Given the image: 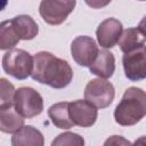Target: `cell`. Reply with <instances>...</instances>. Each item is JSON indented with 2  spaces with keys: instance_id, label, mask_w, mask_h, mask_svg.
I'll use <instances>...</instances> for the list:
<instances>
[{
  "instance_id": "1",
  "label": "cell",
  "mask_w": 146,
  "mask_h": 146,
  "mask_svg": "<svg viewBox=\"0 0 146 146\" xmlns=\"http://www.w3.org/2000/svg\"><path fill=\"white\" fill-rule=\"evenodd\" d=\"M31 76L39 83L63 89L71 83L73 70L65 59L58 58L49 51H40L33 57Z\"/></svg>"
},
{
  "instance_id": "2",
  "label": "cell",
  "mask_w": 146,
  "mask_h": 146,
  "mask_svg": "<svg viewBox=\"0 0 146 146\" xmlns=\"http://www.w3.org/2000/svg\"><path fill=\"white\" fill-rule=\"evenodd\" d=\"M146 115V94L141 88H128L115 107V122L122 127L135 125Z\"/></svg>"
},
{
  "instance_id": "3",
  "label": "cell",
  "mask_w": 146,
  "mask_h": 146,
  "mask_svg": "<svg viewBox=\"0 0 146 146\" xmlns=\"http://www.w3.org/2000/svg\"><path fill=\"white\" fill-rule=\"evenodd\" d=\"M3 71L18 80H25L33 70V57L24 49H9L2 57Z\"/></svg>"
},
{
  "instance_id": "4",
  "label": "cell",
  "mask_w": 146,
  "mask_h": 146,
  "mask_svg": "<svg viewBox=\"0 0 146 146\" xmlns=\"http://www.w3.org/2000/svg\"><path fill=\"white\" fill-rule=\"evenodd\" d=\"M14 107L24 119L38 116L43 111L42 96L31 87H21L14 94Z\"/></svg>"
},
{
  "instance_id": "5",
  "label": "cell",
  "mask_w": 146,
  "mask_h": 146,
  "mask_svg": "<svg viewBox=\"0 0 146 146\" xmlns=\"http://www.w3.org/2000/svg\"><path fill=\"white\" fill-rule=\"evenodd\" d=\"M114 86L103 78L92 79L84 88V99L91 103L97 108L108 107L114 99Z\"/></svg>"
},
{
  "instance_id": "6",
  "label": "cell",
  "mask_w": 146,
  "mask_h": 146,
  "mask_svg": "<svg viewBox=\"0 0 146 146\" xmlns=\"http://www.w3.org/2000/svg\"><path fill=\"white\" fill-rule=\"evenodd\" d=\"M76 0H42L39 13L47 24L59 25L74 10Z\"/></svg>"
},
{
  "instance_id": "7",
  "label": "cell",
  "mask_w": 146,
  "mask_h": 146,
  "mask_svg": "<svg viewBox=\"0 0 146 146\" xmlns=\"http://www.w3.org/2000/svg\"><path fill=\"white\" fill-rule=\"evenodd\" d=\"M98 54L96 41L87 35L75 38L71 43V55L76 64L89 67Z\"/></svg>"
},
{
  "instance_id": "8",
  "label": "cell",
  "mask_w": 146,
  "mask_h": 146,
  "mask_svg": "<svg viewBox=\"0 0 146 146\" xmlns=\"http://www.w3.org/2000/svg\"><path fill=\"white\" fill-rule=\"evenodd\" d=\"M68 114L73 124L82 128L94 125L98 116L97 107L86 99H78L68 103Z\"/></svg>"
},
{
  "instance_id": "9",
  "label": "cell",
  "mask_w": 146,
  "mask_h": 146,
  "mask_svg": "<svg viewBox=\"0 0 146 146\" xmlns=\"http://www.w3.org/2000/svg\"><path fill=\"white\" fill-rule=\"evenodd\" d=\"M125 76L131 81H139L146 76V50L145 47L127 52L122 58Z\"/></svg>"
},
{
  "instance_id": "10",
  "label": "cell",
  "mask_w": 146,
  "mask_h": 146,
  "mask_svg": "<svg viewBox=\"0 0 146 146\" xmlns=\"http://www.w3.org/2000/svg\"><path fill=\"white\" fill-rule=\"evenodd\" d=\"M122 31H123V26L119 19L113 17L104 19L98 25L96 31V36L99 46L105 49L113 48L117 43Z\"/></svg>"
},
{
  "instance_id": "11",
  "label": "cell",
  "mask_w": 146,
  "mask_h": 146,
  "mask_svg": "<svg viewBox=\"0 0 146 146\" xmlns=\"http://www.w3.org/2000/svg\"><path fill=\"white\" fill-rule=\"evenodd\" d=\"M89 70L92 74L97 75L98 78L108 79L113 75L115 71V57L114 55L104 49L98 50V54L92 62V64L89 66Z\"/></svg>"
},
{
  "instance_id": "12",
  "label": "cell",
  "mask_w": 146,
  "mask_h": 146,
  "mask_svg": "<svg viewBox=\"0 0 146 146\" xmlns=\"http://www.w3.org/2000/svg\"><path fill=\"white\" fill-rule=\"evenodd\" d=\"M123 54L145 47V30L143 27H130L122 31L117 41Z\"/></svg>"
},
{
  "instance_id": "13",
  "label": "cell",
  "mask_w": 146,
  "mask_h": 146,
  "mask_svg": "<svg viewBox=\"0 0 146 146\" xmlns=\"http://www.w3.org/2000/svg\"><path fill=\"white\" fill-rule=\"evenodd\" d=\"M43 135L32 125H23L11 137L13 146H43Z\"/></svg>"
},
{
  "instance_id": "14",
  "label": "cell",
  "mask_w": 146,
  "mask_h": 146,
  "mask_svg": "<svg viewBox=\"0 0 146 146\" xmlns=\"http://www.w3.org/2000/svg\"><path fill=\"white\" fill-rule=\"evenodd\" d=\"M24 125V117L15 110L14 105L0 107V131L5 133H15Z\"/></svg>"
},
{
  "instance_id": "15",
  "label": "cell",
  "mask_w": 146,
  "mask_h": 146,
  "mask_svg": "<svg viewBox=\"0 0 146 146\" xmlns=\"http://www.w3.org/2000/svg\"><path fill=\"white\" fill-rule=\"evenodd\" d=\"M48 116L58 129L66 130L74 127L68 114V102H60L51 105L48 110Z\"/></svg>"
},
{
  "instance_id": "16",
  "label": "cell",
  "mask_w": 146,
  "mask_h": 146,
  "mask_svg": "<svg viewBox=\"0 0 146 146\" xmlns=\"http://www.w3.org/2000/svg\"><path fill=\"white\" fill-rule=\"evenodd\" d=\"M21 40H32L39 33V26L29 15H18L11 18Z\"/></svg>"
},
{
  "instance_id": "17",
  "label": "cell",
  "mask_w": 146,
  "mask_h": 146,
  "mask_svg": "<svg viewBox=\"0 0 146 146\" xmlns=\"http://www.w3.org/2000/svg\"><path fill=\"white\" fill-rule=\"evenodd\" d=\"M21 41L11 19L0 23V50H9Z\"/></svg>"
},
{
  "instance_id": "18",
  "label": "cell",
  "mask_w": 146,
  "mask_h": 146,
  "mask_svg": "<svg viewBox=\"0 0 146 146\" xmlns=\"http://www.w3.org/2000/svg\"><path fill=\"white\" fill-rule=\"evenodd\" d=\"M15 87L7 79L0 78V107L10 106L14 104Z\"/></svg>"
},
{
  "instance_id": "19",
  "label": "cell",
  "mask_w": 146,
  "mask_h": 146,
  "mask_svg": "<svg viewBox=\"0 0 146 146\" xmlns=\"http://www.w3.org/2000/svg\"><path fill=\"white\" fill-rule=\"evenodd\" d=\"M84 144V139L74 132H64L58 135L51 143L52 146H82Z\"/></svg>"
},
{
  "instance_id": "20",
  "label": "cell",
  "mask_w": 146,
  "mask_h": 146,
  "mask_svg": "<svg viewBox=\"0 0 146 146\" xmlns=\"http://www.w3.org/2000/svg\"><path fill=\"white\" fill-rule=\"evenodd\" d=\"M111 1L112 0H84V2L94 9H99V8L106 7L107 5L111 3Z\"/></svg>"
},
{
  "instance_id": "21",
  "label": "cell",
  "mask_w": 146,
  "mask_h": 146,
  "mask_svg": "<svg viewBox=\"0 0 146 146\" xmlns=\"http://www.w3.org/2000/svg\"><path fill=\"white\" fill-rule=\"evenodd\" d=\"M108 144H123V145H129L130 143L125 139H123L121 136H112L110 139H107L105 141V145H108Z\"/></svg>"
},
{
  "instance_id": "22",
  "label": "cell",
  "mask_w": 146,
  "mask_h": 146,
  "mask_svg": "<svg viewBox=\"0 0 146 146\" xmlns=\"http://www.w3.org/2000/svg\"><path fill=\"white\" fill-rule=\"evenodd\" d=\"M7 3H8V0H0V11L6 8Z\"/></svg>"
},
{
  "instance_id": "23",
  "label": "cell",
  "mask_w": 146,
  "mask_h": 146,
  "mask_svg": "<svg viewBox=\"0 0 146 146\" xmlns=\"http://www.w3.org/2000/svg\"><path fill=\"white\" fill-rule=\"evenodd\" d=\"M139 1H145V0H139Z\"/></svg>"
}]
</instances>
